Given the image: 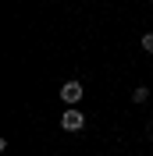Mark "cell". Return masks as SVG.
Returning a JSON list of instances; mask_svg holds the SVG:
<instances>
[{
  "mask_svg": "<svg viewBox=\"0 0 153 156\" xmlns=\"http://www.w3.org/2000/svg\"><path fill=\"white\" fill-rule=\"evenodd\" d=\"M61 128H64V131H82V128H86V117H82V110L68 107L64 114H61Z\"/></svg>",
  "mask_w": 153,
  "mask_h": 156,
  "instance_id": "6da1fadb",
  "label": "cell"
},
{
  "mask_svg": "<svg viewBox=\"0 0 153 156\" xmlns=\"http://www.w3.org/2000/svg\"><path fill=\"white\" fill-rule=\"evenodd\" d=\"M139 43H143V50H146V53H153V32H146Z\"/></svg>",
  "mask_w": 153,
  "mask_h": 156,
  "instance_id": "277c9868",
  "label": "cell"
},
{
  "mask_svg": "<svg viewBox=\"0 0 153 156\" xmlns=\"http://www.w3.org/2000/svg\"><path fill=\"white\" fill-rule=\"evenodd\" d=\"M146 99H153V92H150V89H143V85H135V92H132V103H146Z\"/></svg>",
  "mask_w": 153,
  "mask_h": 156,
  "instance_id": "3957f363",
  "label": "cell"
},
{
  "mask_svg": "<svg viewBox=\"0 0 153 156\" xmlns=\"http://www.w3.org/2000/svg\"><path fill=\"white\" fill-rule=\"evenodd\" d=\"M61 99H64L68 107H78V99H82V82H64V85H61Z\"/></svg>",
  "mask_w": 153,
  "mask_h": 156,
  "instance_id": "7a4b0ae2",
  "label": "cell"
}]
</instances>
